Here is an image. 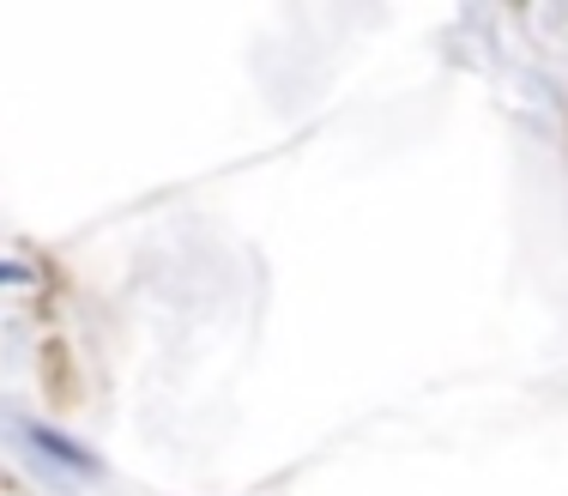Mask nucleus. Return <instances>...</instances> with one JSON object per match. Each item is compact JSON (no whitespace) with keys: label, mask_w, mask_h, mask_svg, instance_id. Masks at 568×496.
<instances>
[{"label":"nucleus","mask_w":568,"mask_h":496,"mask_svg":"<svg viewBox=\"0 0 568 496\" xmlns=\"http://www.w3.org/2000/svg\"><path fill=\"white\" fill-rule=\"evenodd\" d=\"M0 285H31V273H24V266H7V261H0Z\"/></svg>","instance_id":"nucleus-1"}]
</instances>
